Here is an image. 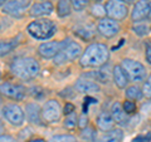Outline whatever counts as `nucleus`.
<instances>
[{
    "instance_id": "1",
    "label": "nucleus",
    "mask_w": 151,
    "mask_h": 142,
    "mask_svg": "<svg viewBox=\"0 0 151 142\" xmlns=\"http://www.w3.org/2000/svg\"><path fill=\"white\" fill-rule=\"evenodd\" d=\"M110 59V49L105 43L94 42L91 43L86 49H83L79 57V65L82 68H100L108 63Z\"/></svg>"
},
{
    "instance_id": "2",
    "label": "nucleus",
    "mask_w": 151,
    "mask_h": 142,
    "mask_svg": "<svg viewBox=\"0 0 151 142\" xmlns=\"http://www.w3.org/2000/svg\"><path fill=\"white\" fill-rule=\"evenodd\" d=\"M10 72L15 78L28 82L39 75L40 64L34 57H17L10 64Z\"/></svg>"
},
{
    "instance_id": "3",
    "label": "nucleus",
    "mask_w": 151,
    "mask_h": 142,
    "mask_svg": "<svg viewBox=\"0 0 151 142\" xmlns=\"http://www.w3.org/2000/svg\"><path fill=\"white\" fill-rule=\"evenodd\" d=\"M57 30H58L57 24L49 18L33 19L27 25V33L35 40L47 42L55 35Z\"/></svg>"
},
{
    "instance_id": "4",
    "label": "nucleus",
    "mask_w": 151,
    "mask_h": 142,
    "mask_svg": "<svg viewBox=\"0 0 151 142\" xmlns=\"http://www.w3.org/2000/svg\"><path fill=\"white\" fill-rule=\"evenodd\" d=\"M83 52L82 45L76 40H70L68 38L67 43L63 47V49L57 54L53 58L54 65H64L69 62H74L76 59H78L81 57Z\"/></svg>"
},
{
    "instance_id": "5",
    "label": "nucleus",
    "mask_w": 151,
    "mask_h": 142,
    "mask_svg": "<svg viewBox=\"0 0 151 142\" xmlns=\"http://www.w3.org/2000/svg\"><path fill=\"white\" fill-rule=\"evenodd\" d=\"M120 64L124 68V70L126 72L127 77H129L131 82L140 83V82H144L146 77H147V69L139 60L132 59V58H124Z\"/></svg>"
},
{
    "instance_id": "6",
    "label": "nucleus",
    "mask_w": 151,
    "mask_h": 142,
    "mask_svg": "<svg viewBox=\"0 0 151 142\" xmlns=\"http://www.w3.org/2000/svg\"><path fill=\"white\" fill-rule=\"evenodd\" d=\"M0 94H1V97L19 102V101L25 99L28 94V88L20 83L6 80V82L0 83Z\"/></svg>"
},
{
    "instance_id": "7",
    "label": "nucleus",
    "mask_w": 151,
    "mask_h": 142,
    "mask_svg": "<svg viewBox=\"0 0 151 142\" xmlns=\"http://www.w3.org/2000/svg\"><path fill=\"white\" fill-rule=\"evenodd\" d=\"M62 106L58 99H48L44 102V105L40 108V115H42V120L44 123H55L60 120L62 117Z\"/></svg>"
},
{
    "instance_id": "8",
    "label": "nucleus",
    "mask_w": 151,
    "mask_h": 142,
    "mask_svg": "<svg viewBox=\"0 0 151 142\" xmlns=\"http://www.w3.org/2000/svg\"><path fill=\"white\" fill-rule=\"evenodd\" d=\"M3 117L5 118V121L8 123H10L12 126L20 127L24 125L25 122V113L24 110L18 105V103H6L3 106Z\"/></svg>"
},
{
    "instance_id": "9",
    "label": "nucleus",
    "mask_w": 151,
    "mask_h": 142,
    "mask_svg": "<svg viewBox=\"0 0 151 142\" xmlns=\"http://www.w3.org/2000/svg\"><path fill=\"white\" fill-rule=\"evenodd\" d=\"M30 5L32 0H8L0 10L13 19H20L25 15V11H28Z\"/></svg>"
},
{
    "instance_id": "10",
    "label": "nucleus",
    "mask_w": 151,
    "mask_h": 142,
    "mask_svg": "<svg viewBox=\"0 0 151 142\" xmlns=\"http://www.w3.org/2000/svg\"><path fill=\"white\" fill-rule=\"evenodd\" d=\"M105 9H106V16L119 23L121 20H125L130 14L129 5L120 1V0H107L105 3Z\"/></svg>"
},
{
    "instance_id": "11",
    "label": "nucleus",
    "mask_w": 151,
    "mask_h": 142,
    "mask_svg": "<svg viewBox=\"0 0 151 142\" xmlns=\"http://www.w3.org/2000/svg\"><path fill=\"white\" fill-rule=\"evenodd\" d=\"M97 33L106 39H112L121 32V25L119 22L105 16L97 22Z\"/></svg>"
},
{
    "instance_id": "12",
    "label": "nucleus",
    "mask_w": 151,
    "mask_h": 142,
    "mask_svg": "<svg viewBox=\"0 0 151 142\" xmlns=\"http://www.w3.org/2000/svg\"><path fill=\"white\" fill-rule=\"evenodd\" d=\"M68 39L65 40H49V42H43L38 45L37 52L40 58L43 59H53L54 57L63 49Z\"/></svg>"
},
{
    "instance_id": "13",
    "label": "nucleus",
    "mask_w": 151,
    "mask_h": 142,
    "mask_svg": "<svg viewBox=\"0 0 151 142\" xmlns=\"http://www.w3.org/2000/svg\"><path fill=\"white\" fill-rule=\"evenodd\" d=\"M54 11V4L50 0H40V1H34L28 9V14L33 19L38 18H47Z\"/></svg>"
},
{
    "instance_id": "14",
    "label": "nucleus",
    "mask_w": 151,
    "mask_h": 142,
    "mask_svg": "<svg viewBox=\"0 0 151 142\" xmlns=\"http://www.w3.org/2000/svg\"><path fill=\"white\" fill-rule=\"evenodd\" d=\"M74 89L78 93L86 94V96H91V94H96L101 92V86L98 84L94 79H89L87 77H81L76 80Z\"/></svg>"
},
{
    "instance_id": "15",
    "label": "nucleus",
    "mask_w": 151,
    "mask_h": 142,
    "mask_svg": "<svg viewBox=\"0 0 151 142\" xmlns=\"http://www.w3.org/2000/svg\"><path fill=\"white\" fill-rule=\"evenodd\" d=\"M149 16V0H135L132 10L130 11V18L134 23L147 20Z\"/></svg>"
},
{
    "instance_id": "16",
    "label": "nucleus",
    "mask_w": 151,
    "mask_h": 142,
    "mask_svg": "<svg viewBox=\"0 0 151 142\" xmlns=\"http://www.w3.org/2000/svg\"><path fill=\"white\" fill-rule=\"evenodd\" d=\"M40 106L37 102H28L25 105V120L32 125H37V126H43V120H42V115H40Z\"/></svg>"
},
{
    "instance_id": "17",
    "label": "nucleus",
    "mask_w": 151,
    "mask_h": 142,
    "mask_svg": "<svg viewBox=\"0 0 151 142\" xmlns=\"http://www.w3.org/2000/svg\"><path fill=\"white\" fill-rule=\"evenodd\" d=\"M112 82L115 83V86L120 89H125L130 83V79L127 77L126 72L124 68L121 67V64H116L112 68Z\"/></svg>"
},
{
    "instance_id": "18",
    "label": "nucleus",
    "mask_w": 151,
    "mask_h": 142,
    "mask_svg": "<svg viewBox=\"0 0 151 142\" xmlns=\"http://www.w3.org/2000/svg\"><path fill=\"white\" fill-rule=\"evenodd\" d=\"M115 125L116 123H115V121H113L110 112L102 111L98 113V116L96 118V126L100 131H102V132L111 131L112 128H115Z\"/></svg>"
},
{
    "instance_id": "19",
    "label": "nucleus",
    "mask_w": 151,
    "mask_h": 142,
    "mask_svg": "<svg viewBox=\"0 0 151 142\" xmlns=\"http://www.w3.org/2000/svg\"><path fill=\"white\" fill-rule=\"evenodd\" d=\"M110 113L116 125H124L127 120V115L125 113L124 108H122V103H120L119 101H115L111 105Z\"/></svg>"
},
{
    "instance_id": "20",
    "label": "nucleus",
    "mask_w": 151,
    "mask_h": 142,
    "mask_svg": "<svg viewBox=\"0 0 151 142\" xmlns=\"http://www.w3.org/2000/svg\"><path fill=\"white\" fill-rule=\"evenodd\" d=\"M18 38H10V39H1L0 40V58L6 57L19 45Z\"/></svg>"
},
{
    "instance_id": "21",
    "label": "nucleus",
    "mask_w": 151,
    "mask_h": 142,
    "mask_svg": "<svg viewBox=\"0 0 151 142\" xmlns=\"http://www.w3.org/2000/svg\"><path fill=\"white\" fill-rule=\"evenodd\" d=\"M73 11L72 4H70L69 0H57L55 4V13L59 18H68Z\"/></svg>"
},
{
    "instance_id": "22",
    "label": "nucleus",
    "mask_w": 151,
    "mask_h": 142,
    "mask_svg": "<svg viewBox=\"0 0 151 142\" xmlns=\"http://www.w3.org/2000/svg\"><path fill=\"white\" fill-rule=\"evenodd\" d=\"M124 140V132L120 128H112L111 131L103 132L98 142H121Z\"/></svg>"
},
{
    "instance_id": "23",
    "label": "nucleus",
    "mask_w": 151,
    "mask_h": 142,
    "mask_svg": "<svg viewBox=\"0 0 151 142\" xmlns=\"http://www.w3.org/2000/svg\"><path fill=\"white\" fill-rule=\"evenodd\" d=\"M93 77H94V80L106 84L110 82V80H112V69H108L107 65L105 64V65H102V67L97 68V70L93 74Z\"/></svg>"
},
{
    "instance_id": "24",
    "label": "nucleus",
    "mask_w": 151,
    "mask_h": 142,
    "mask_svg": "<svg viewBox=\"0 0 151 142\" xmlns=\"http://www.w3.org/2000/svg\"><path fill=\"white\" fill-rule=\"evenodd\" d=\"M131 30L137 37H146L151 32V22L150 20H142V22L134 23Z\"/></svg>"
},
{
    "instance_id": "25",
    "label": "nucleus",
    "mask_w": 151,
    "mask_h": 142,
    "mask_svg": "<svg viewBox=\"0 0 151 142\" xmlns=\"http://www.w3.org/2000/svg\"><path fill=\"white\" fill-rule=\"evenodd\" d=\"M142 91L141 87H139L137 84H132V86H127L125 88V98L130 99V101H140L142 98Z\"/></svg>"
},
{
    "instance_id": "26",
    "label": "nucleus",
    "mask_w": 151,
    "mask_h": 142,
    "mask_svg": "<svg viewBox=\"0 0 151 142\" xmlns=\"http://www.w3.org/2000/svg\"><path fill=\"white\" fill-rule=\"evenodd\" d=\"M89 14L96 18V19H102L106 16V9H105V5H102L101 3H93L91 6H89Z\"/></svg>"
},
{
    "instance_id": "27",
    "label": "nucleus",
    "mask_w": 151,
    "mask_h": 142,
    "mask_svg": "<svg viewBox=\"0 0 151 142\" xmlns=\"http://www.w3.org/2000/svg\"><path fill=\"white\" fill-rule=\"evenodd\" d=\"M63 126L69 131L74 130L76 127L78 126V116H77V113L73 112V113H70V115L65 116L64 121H63Z\"/></svg>"
},
{
    "instance_id": "28",
    "label": "nucleus",
    "mask_w": 151,
    "mask_h": 142,
    "mask_svg": "<svg viewBox=\"0 0 151 142\" xmlns=\"http://www.w3.org/2000/svg\"><path fill=\"white\" fill-rule=\"evenodd\" d=\"M47 142H78V141H77V138H76V136L64 133V135H55V136H52Z\"/></svg>"
},
{
    "instance_id": "29",
    "label": "nucleus",
    "mask_w": 151,
    "mask_h": 142,
    "mask_svg": "<svg viewBox=\"0 0 151 142\" xmlns=\"http://www.w3.org/2000/svg\"><path fill=\"white\" fill-rule=\"evenodd\" d=\"M74 11H82L91 5V0H69Z\"/></svg>"
},
{
    "instance_id": "30",
    "label": "nucleus",
    "mask_w": 151,
    "mask_h": 142,
    "mask_svg": "<svg viewBox=\"0 0 151 142\" xmlns=\"http://www.w3.org/2000/svg\"><path fill=\"white\" fill-rule=\"evenodd\" d=\"M141 91H142V96L146 99H151V73L147 74L146 79L142 82V87H141Z\"/></svg>"
},
{
    "instance_id": "31",
    "label": "nucleus",
    "mask_w": 151,
    "mask_h": 142,
    "mask_svg": "<svg viewBox=\"0 0 151 142\" xmlns=\"http://www.w3.org/2000/svg\"><path fill=\"white\" fill-rule=\"evenodd\" d=\"M122 108H124V111L127 116L129 115H134V113L137 111V105L134 102V101H130V99H125L124 102H122Z\"/></svg>"
},
{
    "instance_id": "32",
    "label": "nucleus",
    "mask_w": 151,
    "mask_h": 142,
    "mask_svg": "<svg viewBox=\"0 0 151 142\" xmlns=\"http://www.w3.org/2000/svg\"><path fill=\"white\" fill-rule=\"evenodd\" d=\"M28 92H30V94H32V96L34 97L35 99H42V98L44 97V94H45L44 89H42L40 87H38V86L32 87L30 89H28Z\"/></svg>"
},
{
    "instance_id": "33",
    "label": "nucleus",
    "mask_w": 151,
    "mask_h": 142,
    "mask_svg": "<svg viewBox=\"0 0 151 142\" xmlns=\"http://www.w3.org/2000/svg\"><path fill=\"white\" fill-rule=\"evenodd\" d=\"M144 55L146 63L151 65V40H146L144 44Z\"/></svg>"
},
{
    "instance_id": "34",
    "label": "nucleus",
    "mask_w": 151,
    "mask_h": 142,
    "mask_svg": "<svg viewBox=\"0 0 151 142\" xmlns=\"http://www.w3.org/2000/svg\"><path fill=\"white\" fill-rule=\"evenodd\" d=\"M82 137L86 141L84 142H93L94 140V132L92 128H89V127H86L84 130H82Z\"/></svg>"
},
{
    "instance_id": "35",
    "label": "nucleus",
    "mask_w": 151,
    "mask_h": 142,
    "mask_svg": "<svg viewBox=\"0 0 151 142\" xmlns=\"http://www.w3.org/2000/svg\"><path fill=\"white\" fill-rule=\"evenodd\" d=\"M88 116H87V112H83L81 116L78 117V127L81 130H84L86 127H88Z\"/></svg>"
},
{
    "instance_id": "36",
    "label": "nucleus",
    "mask_w": 151,
    "mask_h": 142,
    "mask_svg": "<svg viewBox=\"0 0 151 142\" xmlns=\"http://www.w3.org/2000/svg\"><path fill=\"white\" fill-rule=\"evenodd\" d=\"M73 112H76V106L73 105L72 102H67L64 105V107H63V115L68 116V115H70V113H73Z\"/></svg>"
},
{
    "instance_id": "37",
    "label": "nucleus",
    "mask_w": 151,
    "mask_h": 142,
    "mask_svg": "<svg viewBox=\"0 0 151 142\" xmlns=\"http://www.w3.org/2000/svg\"><path fill=\"white\" fill-rule=\"evenodd\" d=\"M0 142H17V140L10 135H0Z\"/></svg>"
},
{
    "instance_id": "38",
    "label": "nucleus",
    "mask_w": 151,
    "mask_h": 142,
    "mask_svg": "<svg viewBox=\"0 0 151 142\" xmlns=\"http://www.w3.org/2000/svg\"><path fill=\"white\" fill-rule=\"evenodd\" d=\"M150 140H151V133H149L147 137L146 136H140V137H137V138H135L132 142H149Z\"/></svg>"
},
{
    "instance_id": "39",
    "label": "nucleus",
    "mask_w": 151,
    "mask_h": 142,
    "mask_svg": "<svg viewBox=\"0 0 151 142\" xmlns=\"http://www.w3.org/2000/svg\"><path fill=\"white\" fill-rule=\"evenodd\" d=\"M28 142H47V141L44 138H42V137H32Z\"/></svg>"
},
{
    "instance_id": "40",
    "label": "nucleus",
    "mask_w": 151,
    "mask_h": 142,
    "mask_svg": "<svg viewBox=\"0 0 151 142\" xmlns=\"http://www.w3.org/2000/svg\"><path fill=\"white\" fill-rule=\"evenodd\" d=\"M147 20L151 22V0H149V16H147Z\"/></svg>"
},
{
    "instance_id": "41",
    "label": "nucleus",
    "mask_w": 151,
    "mask_h": 142,
    "mask_svg": "<svg viewBox=\"0 0 151 142\" xmlns=\"http://www.w3.org/2000/svg\"><path fill=\"white\" fill-rule=\"evenodd\" d=\"M120 1H122V3H125V4H127V5H129V4H131V3H134L135 0H120Z\"/></svg>"
},
{
    "instance_id": "42",
    "label": "nucleus",
    "mask_w": 151,
    "mask_h": 142,
    "mask_svg": "<svg viewBox=\"0 0 151 142\" xmlns=\"http://www.w3.org/2000/svg\"><path fill=\"white\" fill-rule=\"evenodd\" d=\"M6 1H8V0H0V9H1V6H3Z\"/></svg>"
},
{
    "instance_id": "43",
    "label": "nucleus",
    "mask_w": 151,
    "mask_h": 142,
    "mask_svg": "<svg viewBox=\"0 0 151 142\" xmlns=\"http://www.w3.org/2000/svg\"><path fill=\"white\" fill-rule=\"evenodd\" d=\"M91 1H93V3H101L102 0H91Z\"/></svg>"
},
{
    "instance_id": "44",
    "label": "nucleus",
    "mask_w": 151,
    "mask_h": 142,
    "mask_svg": "<svg viewBox=\"0 0 151 142\" xmlns=\"http://www.w3.org/2000/svg\"><path fill=\"white\" fill-rule=\"evenodd\" d=\"M1 101H3V97H1V94H0V103H1Z\"/></svg>"
},
{
    "instance_id": "45",
    "label": "nucleus",
    "mask_w": 151,
    "mask_h": 142,
    "mask_svg": "<svg viewBox=\"0 0 151 142\" xmlns=\"http://www.w3.org/2000/svg\"><path fill=\"white\" fill-rule=\"evenodd\" d=\"M0 78H1V70H0Z\"/></svg>"
}]
</instances>
